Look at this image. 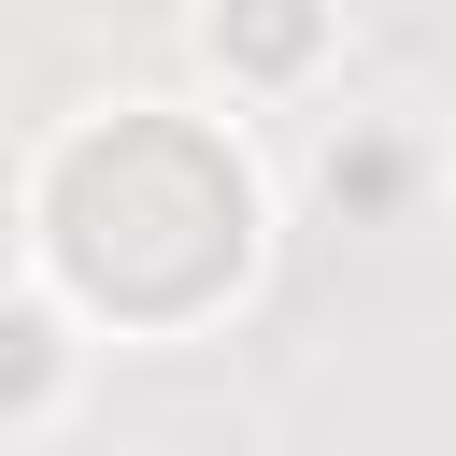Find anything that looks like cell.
<instances>
[{"instance_id": "6da1fadb", "label": "cell", "mask_w": 456, "mask_h": 456, "mask_svg": "<svg viewBox=\"0 0 456 456\" xmlns=\"http://www.w3.org/2000/svg\"><path fill=\"white\" fill-rule=\"evenodd\" d=\"M43 256L86 314L114 328H185L242 285L256 256V185L214 128L185 114H100L43 171Z\"/></svg>"}, {"instance_id": "7a4b0ae2", "label": "cell", "mask_w": 456, "mask_h": 456, "mask_svg": "<svg viewBox=\"0 0 456 456\" xmlns=\"http://www.w3.org/2000/svg\"><path fill=\"white\" fill-rule=\"evenodd\" d=\"M214 43H228L242 71H299V57H314V0H228Z\"/></svg>"}, {"instance_id": "3957f363", "label": "cell", "mask_w": 456, "mask_h": 456, "mask_svg": "<svg viewBox=\"0 0 456 456\" xmlns=\"http://www.w3.org/2000/svg\"><path fill=\"white\" fill-rule=\"evenodd\" d=\"M43 385H57V328H43L28 299H0V413H28Z\"/></svg>"}]
</instances>
